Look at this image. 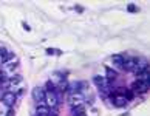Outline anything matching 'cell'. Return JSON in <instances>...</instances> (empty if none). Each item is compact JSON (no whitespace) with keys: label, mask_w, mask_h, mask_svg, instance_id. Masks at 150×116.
<instances>
[{"label":"cell","mask_w":150,"mask_h":116,"mask_svg":"<svg viewBox=\"0 0 150 116\" xmlns=\"http://www.w3.org/2000/svg\"><path fill=\"white\" fill-rule=\"evenodd\" d=\"M132 91H133V93H147V91H149V82H147V81L136 79V81L132 84Z\"/></svg>","instance_id":"6da1fadb"},{"label":"cell","mask_w":150,"mask_h":116,"mask_svg":"<svg viewBox=\"0 0 150 116\" xmlns=\"http://www.w3.org/2000/svg\"><path fill=\"white\" fill-rule=\"evenodd\" d=\"M68 102H70V105L71 107H77V105H84V95L79 91H76V93H70V96H68Z\"/></svg>","instance_id":"7a4b0ae2"},{"label":"cell","mask_w":150,"mask_h":116,"mask_svg":"<svg viewBox=\"0 0 150 116\" xmlns=\"http://www.w3.org/2000/svg\"><path fill=\"white\" fill-rule=\"evenodd\" d=\"M45 95H47V91L43 90L42 87H36L34 90H33V99H34L39 105L45 104Z\"/></svg>","instance_id":"3957f363"},{"label":"cell","mask_w":150,"mask_h":116,"mask_svg":"<svg viewBox=\"0 0 150 116\" xmlns=\"http://www.w3.org/2000/svg\"><path fill=\"white\" fill-rule=\"evenodd\" d=\"M45 105H48L50 108H56L59 105V99H57V95L54 91H47L45 95Z\"/></svg>","instance_id":"277c9868"},{"label":"cell","mask_w":150,"mask_h":116,"mask_svg":"<svg viewBox=\"0 0 150 116\" xmlns=\"http://www.w3.org/2000/svg\"><path fill=\"white\" fill-rule=\"evenodd\" d=\"M138 62H139V59H136V57H125L122 65H121V68L124 71H133L135 67L138 65Z\"/></svg>","instance_id":"5b68a950"},{"label":"cell","mask_w":150,"mask_h":116,"mask_svg":"<svg viewBox=\"0 0 150 116\" xmlns=\"http://www.w3.org/2000/svg\"><path fill=\"white\" fill-rule=\"evenodd\" d=\"M16 101H17V96H16L13 91H5L3 95H2V102L6 107H14Z\"/></svg>","instance_id":"8992f818"},{"label":"cell","mask_w":150,"mask_h":116,"mask_svg":"<svg viewBox=\"0 0 150 116\" xmlns=\"http://www.w3.org/2000/svg\"><path fill=\"white\" fill-rule=\"evenodd\" d=\"M127 99L124 98V96H119V95H116V96H113V104L116 107H119V108H122V107H127Z\"/></svg>","instance_id":"52a82bcc"},{"label":"cell","mask_w":150,"mask_h":116,"mask_svg":"<svg viewBox=\"0 0 150 116\" xmlns=\"http://www.w3.org/2000/svg\"><path fill=\"white\" fill-rule=\"evenodd\" d=\"M36 115H37V116H50V115H51V113H50V107L45 105V104H42V105H37Z\"/></svg>","instance_id":"ba28073f"},{"label":"cell","mask_w":150,"mask_h":116,"mask_svg":"<svg viewBox=\"0 0 150 116\" xmlns=\"http://www.w3.org/2000/svg\"><path fill=\"white\" fill-rule=\"evenodd\" d=\"M93 82L96 84V87H99V88H104V87H107V79H105L104 76H99V74H96L93 77Z\"/></svg>","instance_id":"9c48e42d"},{"label":"cell","mask_w":150,"mask_h":116,"mask_svg":"<svg viewBox=\"0 0 150 116\" xmlns=\"http://www.w3.org/2000/svg\"><path fill=\"white\" fill-rule=\"evenodd\" d=\"M19 64V60H17V57H13V59H9V60H6V62H3V67L6 68V70H11V68H16V65Z\"/></svg>","instance_id":"30bf717a"},{"label":"cell","mask_w":150,"mask_h":116,"mask_svg":"<svg viewBox=\"0 0 150 116\" xmlns=\"http://www.w3.org/2000/svg\"><path fill=\"white\" fill-rule=\"evenodd\" d=\"M105 79H107V82H113V81L118 79V73L112 68H107V76H105Z\"/></svg>","instance_id":"8fae6325"},{"label":"cell","mask_w":150,"mask_h":116,"mask_svg":"<svg viewBox=\"0 0 150 116\" xmlns=\"http://www.w3.org/2000/svg\"><path fill=\"white\" fill-rule=\"evenodd\" d=\"M124 59H125L124 54H115V56H112V62H113V64H116L118 67H121L122 62H124Z\"/></svg>","instance_id":"7c38bea8"},{"label":"cell","mask_w":150,"mask_h":116,"mask_svg":"<svg viewBox=\"0 0 150 116\" xmlns=\"http://www.w3.org/2000/svg\"><path fill=\"white\" fill-rule=\"evenodd\" d=\"M71 113H73V116L84 115V113H85V107H84V105H77V107H73V110H71Z\"/></svg>","instance_id":"4fadbf2b"},{"label":"cell","mask_w":150,"mask_h":116,"mask_svg":"<svg viewBox=\"0 0 150 116\" xmlns=\"http://www.w3.org/2000/svg\"><path fill=\"white\" fill-rule=\"evenodd\" d=\"M54 88H56V87H54V82L53 81H48L47 85H45V90L47 91H54Z\"/></svg>","instance_id":"5bb4252c"},{"label":"cell","mask_w":150,"mask_h":116,"mask_svg":"<svg viewBox=\"0 0 150 116\" xmlns=\"http://www.w3.org/2000/svg\"><path fill=\"white\" fill-rule=\"evenodd\" d=\"M124 95H125V99H127V101H130V99H133V96H135V93H133L132 90H125Z\"/></svg>","instance_id":"9a60e30c"},{"label":"cell","mask_w":150,"mask_h":116,"mask_svg":"<svg viewBox=\"0 0 150 116\" xmlns=\"http://www.w3.org/2000/svg\"><path fill=\"white\" fill-rule=\"evenodd\" d=\"M54 53H56L57 56H59V54H62V51H59V50H54V48H48V50H47V54H54Z\"/></svg>","instance_id":"2e32d148"},{"label":"cell","mask_w":150,"mask_h":116,"mask_svg":"<svg viewBox=\"0 0 150 116\" xmlns=\"http://www.w3.org/2000/svg\"><path fill=\"white\" fill-rule=\"evenodd\" d=\"M127 9H129V13H136V9H138V8H136L133 3H130L129 6H127Z\"/></svg>","instance_id":"e0dca14e"},{"label":"cell","mask_w":150,"mask_h":116,"mask_svg":"<svg viewBox=\"0 0 150 116\" xmlns=\"http://www.w3.org/2000/svg\"><path fill=\"white\" fill-rule=\"evenodd\" d=\"M6 108H8V107H6V105H5V104H3V102H2V104H0V115H3L5 112H6Z\"/></svg>","instance_id":"ac0fdd59"},{"label":"cell","mask_w":150,"mask_h":116,"mask_svg":"<svg viewBox=\"0 0 150 116\" xmlns=\"http://www.w3.org/2000/svg\"><path fill=\"white\" fill-rule=\"evenodd\" d=\"M23 28H25L26 31H31V30H30V26H28V25H26V23H25V22H23Z\"/></svg>","instance_id":"d6986e66"},{"label":"cell","mask_w":150,"mask_h":116,"mask_svg":"<svg viewBox=\"0 0 150 116\" xmlns=\"http://www.w3.org/2000/svg\"><path fill=\"white\" fill-rule=\"evenodd\" d=\"M0 81H3V73L0 71Z\"/></svg>","instance_id":"ffe728a7"},{"label":"cell","mask_w":150,"mask_h":116,"mask_svg":"<svg viewBox=\"0 0 150 116\" xmlns=\"http://www.w3.org/2000/svg\"><path fill=\"white\" fill-rule=\"evenodd\" d=\"M79 116H87V115H85V113H84V115H79Z\"/></svg>","instance_id":"44dd1931"},{"label":"cell","mask_w":150,"mask_h":116,"mask_svg":"<svg viewBox=\"0 0 150 116\" xmlns=\"http://www.w3.org/2000/svg\"><path fill=\"white\" fill-rule=\"evenodd\" d=\"M50 116H57V115H50Z\"/></svg>","instance_id":"7402d4cb"}]
</instances>
